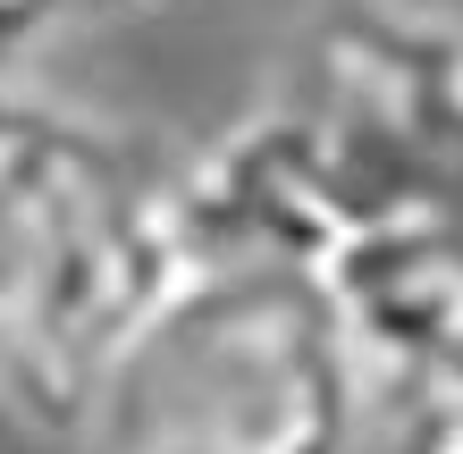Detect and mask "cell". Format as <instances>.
<instances>
[{"mask_svg":"<svg viewBox=\"0 0 463 454\" xmlns=\"http://www.w3.org/2000/svg\"><path fill=\"white\" fill-rule=\"evenodd\" d=\"M194 261L185 160L51 93H0V404L76 438L110 354Z\"/></svg>","mask_w":463,"mask_h":454,"instance_id":"6da1fadb","label":"cell"},{"mask_svg":"<svg viewBox=\"0 0 463 454\" xmlns=\"http://www.w3.org/2000/svg\"><path fill=\"white\" fill-rule=\"evenodd\" d=\"M379 404L329 261L203 245L110 354L76 438L93 454H354Z\"/></svg>","mask_w":463,"mask_h":454,"instance_id":"7a4b0ae2","label":"cell"},{"mask_svg":"<svg viewBox=\"0 0 463 454\" xmlns=\"http://www.w3.org/2000/svg\"><path fill=\"white\" fill-rule=\"evenodd\" d=\"M279 110L345 210V245L413 210H463V25L413 0H320ZM337 245V253H345Z\"/></svg>","mask_w":463,"mask_h":454,"instance_id":"3957f363","label":"cell"},{"mask_svg":"<svg viewBox=\"0 0 463 454\" xmlns=\"http://www.w3.org/2000/svg\"><path fill=\"white\" fill-rule=\"evenodd\" d=\"M329 278L379 370V395L463 370V210H413L354 236Z\"/></svg>","mask_w":463,"mask_h":454,"instance_id":"277c9868","label":"cell"},{"mask_svg":"<svg viewBox=\"0 0 463 454\" xmlns=\"http://www.w3.org/2000/svg\"><path fill=\"white\" fill-rule=\"evenodd\" d=\"M396 454H463V370L396 387Z\"/></svg>","mask_w":463,"mask_h":454,"instance_id":"5b68a950","label":"cell"},{"mask_svg":"<svg viewBox=\"0 0 463 454\" xmlns=\"http://www.w3.org/2000/svg\"><path fill=\"white\" fill-rule=\"evenodd\" d=\"M93 9H135V0H76V17H93Z\"/></svg>","mask_w":463,"mask_h":454,"instance_id":"8992f818","label":"cell"}]
</instances>
